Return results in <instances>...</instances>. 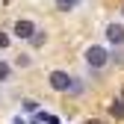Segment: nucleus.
<instances>
[{
    "mask_svg": "<svg viewBox=\"0 0 124 124\" xmlns=\"http://www.w3.org/2000/svg\"><path fill=\"white\" fill-rule=\"evenodd\" d=\"M80 6V0H56V9L59 12H71V9H77Z\"/></svg>",
    "mask_w": 124,
    "mask_h": 124,
    "instance_id": "nucleus-5",
    "label": "nucleus"
},
{
    "mask_svg": "<svg viewBox=\"0 0 124 124\" xmlns=\"http://www.w3.org/2000/svg\"><path fill=\"white\" fill-rule=\"evenodd\" d=\"M103 36H106V41H109V44L121 47V44H124V24H106Z\"/></svg>",
    "mask_w": 124,
    "mask_h": 124,
    "instance_id": "nucleus-4",
    "label": "nucleus"
},
{
    "mask_svg": "<svg viewBox=\"0 0 124 124\" xmlns=\"http://www.w3.org/2000/svg\"><path fill=\"white\" fill-rule=\"evenodd\" d=\"M86 86L80 83V77H74V83H71V92H74V95H80V92H83Z\"/></svg>",
    "mask_w": 124,
    "mask_h": 124,
    "instance_id": "nucleus-12",
    "label": "nucleus"
},
{
    "mask_svg": "<svg viewBox=\"0 0 124 124\" xmlns=\"http://www.w3.org/2000/svg\"><path fill=\"white\" fill-rule=\"evenodd\" d=\"M24 112H39V101L27 98V101H24Z\"/></svg>",
    "mask_w": 124,
    "mask_h": 124,
    "instance_id": "nucleus-9",
    "label": "nucleus"
},
{
    "mask_svg": "<svg viewBox=\"0 0 124 124\" xmlns=\"http://www.w3.org/2000/svg\"><path fill=\"white\" fill-rule=\"evenodd\" d=\"M83 59H86V65H89V68H95V71H98V68H106V65H109L112 53L106 50L103 44H89L86 53H83Z\"/></svg>",
    "mask_w": 124,
    "mask_h": 124,
    "instance_id": "nucleus-1",
    "label": "nucleus"
},
{
    "mask_svg": "<svg viewBox=\"0 0 124 124\" xmlns=\"http://www.w3.org/2000/svg\"><path fill=\"white\" fill-rule=\"evenodd\" d=\"M30 41H33V44H36V47H41V44H44V41H47V36H44V33H41V30H36V36H33V39H30Z\"/></svg>",
    "mask_w": 124,
    "mask_h": 124,
    "instance_id": "nucleus-10",
    "label": "nucleus"
},
{
    "mask_svg": "<svg viewBox=\"0 0 124 124\" xmlns=\"http://www.w3.org/2000/svg\"><path fill=\"white\" fill-rule=\"evenodd\" d=\"M9 77H12V65H9V62H3V59H0V83H6Z\"/></svg>",
    "mask_w": 124,
    "mask_h": 124,
    "instance_id": "nucleus-7",
    "label": "nucleus"
},
{
    "mask_svg": "<svg viewBox=\"0 0 124 124\" xmlns=\"http://www.w3.org/2000/svg\"><path fill=\"white\" fill-rule=\"evenodd\" d=\"M109 112H112L115 118H124V103H121V101H112V103H109Z\"/></svg>",
    "mask_w": 124,
    "mask_h": 124,
    "instance_id": "nucleus-8",
    "label": "nucleus"
},
{
    "mask_svg": "<svg viewBox=\"0 0 124 124\" xmlns=\"http://www.w3.org/2000/svg\"><path fill=\"white\" fill-rule=\"evenodd\" d=\"M9 41H12L9 33H3V30H0V50H6V47H9Z\"/></svg>",
    "mask_w": 124,
    "mask_h": 124,
    "instance_id": "nucleus-11",
    "label": "nucleus"
},
{
    "mask_svg": "<svg viewBox=\"0 0 124 124\" xmlns=\"http://www.w3.org/2000/svg\"><path fill=\"white\" fill-rule=\"evenodd\" d=\"M50 89H56V92H71V83H74V77L68 74V71H50Z\"/></svg>",
    "mask_w": 124,
    "mask_h": 124,
    "instance_id": "nucleus-2",
    "label": "nucleus"
},
{
    "mask_svg": "<svg viewBox=\"0 0 124 124\" xmlns=\"http://www.w3.org/2000/svg\"><path fill=\"white\" fill-rule=\"evenodd\" d=\"M83 124H106V121H101V118H86Z\"/></svg>",
    "mask_w": 124,
    "mask_h": 124,
    "instance_id": "nucleus-14",
    "label": "nucleus"
},
{
    "mask_svg": "<svg viewBox=\"0 0 124 124\" xmlns=\"http://www.w3.org/2000/svg\"><path fill=\"white\" fill-rule=\"evenodd\" d=\"M36 121H41V124H59V118L53 112H36Z\"/></svg>",
    "mask_w": 124,
    "mask_h": 124,
    "instance_id": "nucleus-6",
    "label": "nucleus"
},
{
    "mask_svg": "<svg viewBox=\"0 0 124 124\" xmlns=\"http://www.w3.org/2000/svg\"><path fill=\"white\" fill-rule=\"evenodd\" d=\"M118 101H121V103H124V86H121V98H118Z\"/></svg>",
    "mask_w": 124,
    "mask_h": 124,
    "instance_id": "nucleus-16",
    "label": "nucleus"
},
{
    "mask_svg": "<svg viewBox=\"0 0 124 124\" xmlns=\"http://www.w3.org/2000/svg\"><path fill=\"white\" fill-rule=\"evenodd\" d=\"M12 124H27V121H24V118H15V121H12Z\"/></svg>",
    "mask_w": 124,
    "mask_h": 124,
    "instance_id": "nucleus-15",
    "label": "nucleus"
},
{
    "mask_svg": "<svg viewBox=\"0 0 124 124\" xmlns=\"http://www.w3.org/2000/svg\"><path fill=\"white\" fill-rule=\"evenodd\" d=\"M30 62H33V59H30L27 53H21V56H18V65H21V68H27V65H30Z\"/></svg>",
    "mask_w": 124,
    "mask_h": 124,
    "instance_id": "nucleus-13",
    "label": "nucleus"
},
{
    "mask_svg": "<svg viewBox=\"0 0 124 124\" xmlns=\"http://www.w3.org/2000/svg\"><path fill=\"white\" fill-rule=\"evenodd\" d=\"M121 18H124V6H121Z\"/></svg>",
    "mask_w": 124,
    "mask_h": 124,
    "instance_id": "nucleus-17",
    "label": "nucleus"
},
{
    "mask_svg": "<svg viewBox=\"0 0 124 124\" xmlns=\"http://www.w3.org/2000/svg\"><path fill=\"white\" fill-rule=\"evenodd\" d=\"M12 36H15V39H27V41H30V39L36 36V24H33V21H27V18L15 21V24H12Z\"/></svg>",
    "mask_w": 124,
    "mask_h": 124,
    "instance_id": "nucleus-3",
    "label": "nucleus"
}]
</instances>
